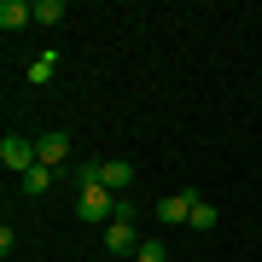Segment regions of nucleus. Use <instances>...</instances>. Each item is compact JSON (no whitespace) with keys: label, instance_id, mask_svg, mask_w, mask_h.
<instances>
[{"label":"nucleus","instance_id":"f257e3e1","mask_svg":"<svg viewBox=\"0 0 262 262\" xmlns=\"http://www.w3.org/2000/svg\"><path fill=\"white\" fill-rule=\"evenodd\" d=\"M117 210H122V198L117 192H105V187H88V192H76V222H88V227H111L117 222Z\"/></svg>","mask_w":262,"mask_h":262},{"label":"nucleus","instance_id":"0eeeda50","mask_svg":"<svg viewBox=\"0 0 262 262\" xmlns=\"http://www.w3.org/2000/svg\"><path fill=\"white\" fill-rule=\"evenodd\" d=\"M24 24H35V6H29V0H0V29L18 35Z\"/></svg>","mask_w":262,"mask_h":262},{"label":"nucleus","instance_id":"9d476101","mask_svg":"<svg viewBox=\"0 0 262 262\" xmlns=\"http://www.w3.org/2000/svg\"><path fill=\"white\" fill-rule=\"evenodd\" d=\"M53 70H58V53H35V58H29V82H35V88H47Z\"/></svg>","mask_w":262,"mask_h":262},{"label":"nucleus","instance_id":"20e7f679","mask_svg":"<svg viewBox=\"0 0 262 262\" xmlns=\"http://www.w3.org/2000/svg\"><path fill=\"white\" fill-rule=\"evenodd\" d=\"M192 204H198V192H163L158 204H151V215H158L163 227H175V222H192Z\"/></svg>","mask_w":262,"mask_h":262},{"label":"nucleus","instance_id":"7ed1b4c3","mask_svg":"<svg viewBox=\"0 0 262 262\" xmlns=\"http://www.w3.org/2000/svg\"><path fill=\"white\" fill-rule=\"evenodd\" d=\"M35 158L47 163V169H58V175H70V134H64V128H47V134L35 140Z\"/></svg>","mask_w":262,"mask_h":262},{"label":"nucleus","instance_id":"1a4fd4ad","mask_svg":"<svg viewBox=\"0 0 262 262\" xmlns=\"http://www.w3.org/2000/svg\"><path fill=\"white\" fill-rule=\"evenodd\" d=\"M64 18H70V6H64V0H35V24H47V29H58Z\"/></svg>","mask_w":262,"mask_h":262},{"label":"nucleus","instance_id":"39448f33","mask_svg":"<svg viewBox=\"0 0 262 262\" xmlns=\"http://www.w3.org/2000/svg\"><path fill=\"white\" fill-rule=\"evenodd\" d=\"M105 251H111L117 262H128L134 251H140V227H134V222H111V227H105Z\"/></svg>","mask_w":262,"mask_h":262},{"label":"nucleus","instance_id":"6e6552de","mask_svg":"<svg viewBox=\"0 0 262 262\" xmlns=\"http://www.w3.org/2000/svg\"><path fill=\"white\" fill-rule=\"evenodd\" d=\"M53 181H58V169H47V163H35V169H29V175L18 181V187H24V198H41V192H53Z\"/></svg>","mask_w":262,"mask_h":262},{"label":"nucleus","instance_id":"f8f14e48","mask_svg":"<svg viewBox=\"0 0 262 262\" xmlns=\"http://www.w3.org/2000/svg\"><path fill=\"white\" fill-rule=\"evenodd\" d=\"M215 222H222V210H215V204H204V198H198V204H192V222H187V227H192V233H210Z\"/></svg>","mask_w":262,"mask_h":262},{"label":"nucleus","instance_id":"423d86ee","mask_svg":"<svg viewBox=\"0 0 262 262\" xmlns=\"http://www.w3.org/2000/svg\"><path fill=\"white\" fill-rule=\"evenodd\" d=\"M99 187L105 192H128L134 187V163L128 158H99Z\"/></svg>","mask_w":262,"mask_h":262},{"label":"nucleus","instance_id":"f03ea898","mask_svg":"<svg viewBox=\"0 0 262 262\" xmlns=\"http://www.w3.org/2000/svg\"><path fill=\"white\" fill-rule=\"evenodd\" d=\"M0 163H6L12 169V175H29V169H35L41 158H35V140H24V134H6V140H0Z\"/></svg>","mask_w":262,"mask_h":262},{"label":"nucleus","instance_id":"ddd939ff","mask_svg":"<svg viewBox=\"0 0 262 262\" xmlns=\"http://www.w3.org/2000/svg\"><path fill=\"white\" fill-rule=\"evenodd\" d=\"M134 262H169V245H163V239H140Z\"/></svg>","mask_w":262,"mask_h":262},{"label":"nucleus","instance_id":"9b49d317","mask_svg":"<svg viewBox=\"0 0 262 262\" xmlns=\"http://www.w3.org/2000/svg\"><path fill=\"white\" fill-rule=\"evenodd\" d=\"M64 181H70L76 192H88V187H99V163H70V175H64Z\"/></svg>","mask_w":262,"mask_h":262}]
</instances>
